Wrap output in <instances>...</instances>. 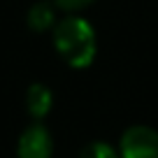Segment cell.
<instances>
[{
	"label": "cell",
	"mask_w": 158,
	"mask_h": 158,
	"mask_svg": "<svg viewBox=\"0 0 158 158\" xmlns=\"http://www.w3.org/2000/svg\"><path fill=\"white\" fill-rule=\"evenodd\" d=\"M79 158H118V153L107 142H91L89 147H84Z\"/></svg>",
	"instance_id": "obj_6"
},
{
	"label": "cell",
	"mask_w": 158,
	"mask_h": 158,
	"mask_svg": "<svg viewBox=\"0 0 158 158\" xmlns=\"http://www.w3.org/2000/svg\"><path fill=\"white\" fill-rule=\"evenodd\" d=\"M121 158H158V133L147 126H133L121 137Z\"/></svg>",
	"instance_id": "obj_2"
},
{
	"label": "cell",
	"mask_w": 158,
	"mask_h": 158,
	"mask_svg": "<svg viewBox=\"0 0 158 158\" xmlns=\"http://www.w3.org/2000/svg\"><path fill=\"white\" fill-rule=\"evenodd\" d=\"M54 151V142L51 135L44 126L33 123L21 133L19 144H16V153L19 158H51Z\"/></svg>",
	"instance_id": "obj_3"
},
{
	"label": "cell",
	"mask_w": 158,
	"mask_h": 158,
	"mask_svg": "<svg viewBox=\"0 0 158 158\" xmlns=\"http://www.w3.org/2000/svg\"><path fill=\"white\" fill-rule=\"evenodd\" d=\"M51 105H54V95L44 84H33L26 91V107H28L30 116H35V118L47 116Z\"/></svg>",
	"instance_id": "obj_4"
},
{
	"label": "cell",
	"mask_w": 158,
	"mask_h": 158,
	"mask_svg": "<svg viewBox=\"0 0 158 158\" xmlns=\"http://www.w3.org/2000/svg\"><path fill=\"white\" fill-rule=\"evenodd\" d=\"M54 47L70 68H89L95 58V33L89 21L65 16L54 26Z\"/></svg>",
	"instance_id": "obj_1"
},
{
	"label": "cell",
	"mask_w": 158,
	"mask_h": 158,
	"mask_svg": "<svg viewBox=\"0 0 158 158\" xmlns=\"http://www.w3.org/2000/svg\"><path fill=\"white\" fill-rule=\"evenodd\" d=\"M56 23L58 21H56V5L54 2H35L28 10V26L35 33L51 30Z\"/></svg>",
	"instance_id": "obj_5"
},
{
	"label": "cell",
	"mask_w": 158,
	"mask_h": 158,
	"mask_svg": "<svg viewBox=\"0 0 158 158\" xmlns=\"http://www.w3.org/2000/svg\"><path fill=\"white\" fill-rule=\"evenodd\" d=\"M58 10H65V12H77V10H81V7H86V5H91L93 0H51Z\"/></svg>",
	"instance_id": "obj_7"
}]
</instances>
